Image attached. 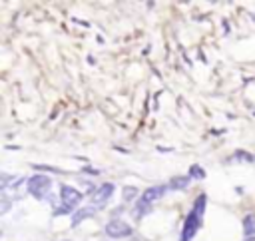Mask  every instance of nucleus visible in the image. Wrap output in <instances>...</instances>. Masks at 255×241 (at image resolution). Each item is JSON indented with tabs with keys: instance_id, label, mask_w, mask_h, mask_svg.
<instances>
[{
	"instance_id": "nucleus-1",
	"label": "nucleus",
	"mask_w": 255,
	"mask_h": 241,
	"mask_svg": "<svg viewBox=\"0 0 255 241\" xmlns=\"http://www.w3.org/2000/svg\"><path fill=\"white\" fill-rule=\"evenodd\" d=\"M203 211H205V195H199L193 209L189 211L185 223H183V233H181V241H191L201 225V217H203Z\"/></svg>"
},
{
	"instance_id": "nucleus-2",
	"label": "nucleus",
	"mask_w": 255,
	"mask_h": 241,
	"mask_svg": "<svg viewBox=\"0 0 255 241\" xmlns=\"http://www.w3.org/2000/svg\"><path fill=\"white\" fill-rule=\"evenodd\" d=\"M50 189H52V179H50L48 175L38 173V175H32V177L28 179V191H30L36 199H44V197L50 193Z\"/></svg>"
},
{
	"instance_id": "nucleus-3",
	"label": "nucleus",
	"mask_w": 255,
	"mask_h": 241,
	"mask_svg": "<svg viewBox=\"0 0 255 241\" xmlns=\"http://www.w3.org/2000/svg\"><path fill=\"white\" fill-rule=\"evenodd\" d=\"M106 235L112 237V239H124V237L131 235V227L126 221H122V219H112L106 225Z\"/></svg>"
},
{
	"instance_id": "nucleus-4",
	"label": "nucleus",
	"mask_w": 255,
	"mask_h": 241,
	"mask_svg": "<svg viewBox=\"0 0 255 241\" xmlns=\"http://www.w3.org/2000/svg\"><path fill=\"white\" fill-rule=\"evenodd\" d=\"M114 191H116V185H114V183H102V185L92 193V205H94V207H104V205L112 199Z\"/></svg>"
},
{
	"instance_id": "nucleus-5",
	"label": "nucleus",
	"mask_w": 255,
	"mask_h": 241,
	"mask_svg": "<svg viewBox=\"0 0 255 241\" xmlns=\"http://www.w3.org/2000/svg\"><path fill=\"white\" fill-rule=\"evenodd\" d=\"M60 201H62V205H66L70 211L76 207V205H80V201H82V191H78V189H74V187H70V185H62L60 187Z\"/></svg>"
},
{
	"instance_id": "nucleus-6",
	"label": "nucleus",
	"mask_w": 255,
	"mask_h": 241,
	"mask_svg": "<svg viewBox=\"0 0 255 241\" xmlns=\"http://www.w3.org/2000/svg\"><path fill=\"white\" fill-rule=\"evenodd\" d=\"M165 193V185H151V187H147L145 191H143V195H141V199L139 201H143V203H153L155 199H159L161 195Z\"/></svg>"
},
{
	"instance_id": "nucleus-7",
	"label": "nucleus",
	"mask_w": 255,
	"mask_h": 241,
	"mask_svg": "<svg viewBox=\"0 0 255 241\" xmlns=\"http://www.w3.org/2000/svg\"><path fill=\"white\" fill-rule=\"evenodd\" d=\"M94 213H96V207H94V205H90V207H82V209H78V211L74 213V217H72V223H74V225H78L80 221H84V219L92 217Z\"/></svg>"
},
{
	"instance_id": "nucleus-8",
	"label": "nucleus",
	"mask_w": 255,
	"mask_h": 241,
	"mask_svg": "<svg viewBox=\"0 0 255 241\" xmlns=\"http://www.w3.org/2000/svg\"><path fill=\"white\" fill-rule=\"evenodd\" d=\"M243 233L245 235H255V213L245 215V219H243Z\"/></svg>"
},
{
	"instance_id": "nucleus-9",
	"label": "nucleus",
	"mask_w": 255,
	"mask_h": 241,
	"mask_svg": "<svg viewBox=\"0 0 255 241\" xmlns=\"http://www.w3.org/2000/svg\"><path fill=\"white\" fill-rule=\"evenodd\" d=\"M189 181H191V177L187 175H179V177H173L171 179V189H185L187 185H189Z\"/></svg>"
},
{
	"instance_id": "nucleus-10",
	"label": "nucleus",
	"mask_w": 255,
	"mask_h": 241,
	"mask_svg": "<svg viewBox=\"0 0 255 241\" xmlns=\"http://www.w3.org/2000/svg\"><path fill=\"white\" fill-rule=\"evenodd\" d=\"M147 211H149V205L143 203V201H137V205H135V209H133V217H141V215L147 213Z\"/></svg>"
},
{
	"instance_id": "nucleus-11",
	"label": "nucleus",
	"mask_w": 255,
	"mask_h": 241,
	"mask_svg": "<svg viewBox=\"0 0 255 241\" xmlns=\"http://www.w3.org/2000/svg\"><path fill=\"white\" fill-rule=\"evenodd\" d=\"M189 177H195V179H203V177H205V171H203L199 165H191V167H189Z\"/></svg>"
},
{
	"instance_id": "nucleus-12",
	"label": "nucleus",
	"mask_w": 255,
	"mask_h": 241,
	"mask_svg": "<svg viewBox=\"0 0 255 241\" xmlns=\"http://www.w3.org/2000/svg\"><path fill=\"white\" fill-rule=\"evenodd\" d=\"M122 193H124V199L128 201V199H133V197L137 195V189H135V187H124Z\"/></svg>"
},
{
	"instance_id": "nucleus-13",
	"label": "nucleus",
	"mask_w": 255,
	"mask_h": 241,
	"mask_svg": "<svg viewBox=\"0 0 255 241\" xmlns=\"http://www.w3.org/2000/svg\"><path fill=\"white\" fill-rule=\"evenodd\" d=\"M8 209H10V199H8L6 195H4V197H2V207H0V213L4 215V213H6Z\"/></svg>"
},
{
	"instance_id": "nucleus-14",
	"label": "nucleus",
	"mask_w": 255,
	"mask_h": 241,
	"mask_svg": "<svg viewBox=\"0 0 255 241\" xmlns=\"http://www.w3.org/2000/svg\"><path fill=\"white\" fill-rule=\"evenodd\" d=\"M245 241H255V237H247V239H245Z\"/></svg>"
},
{
	"instance_id": "nucleus-15",
	"label": "nucleus",
	"mask_w": 255,
	"mask_h": 241,
	"mask_svg": "<svg viewBox=\"0 0 255 241\" xmlns=\"http://www.w3.org/2000/svg\"><path fill=\"white\" fill-rule=\"evenodd\" d=\"M64 241H70V239H64Z\"/></svg>"
}]
</instances>
